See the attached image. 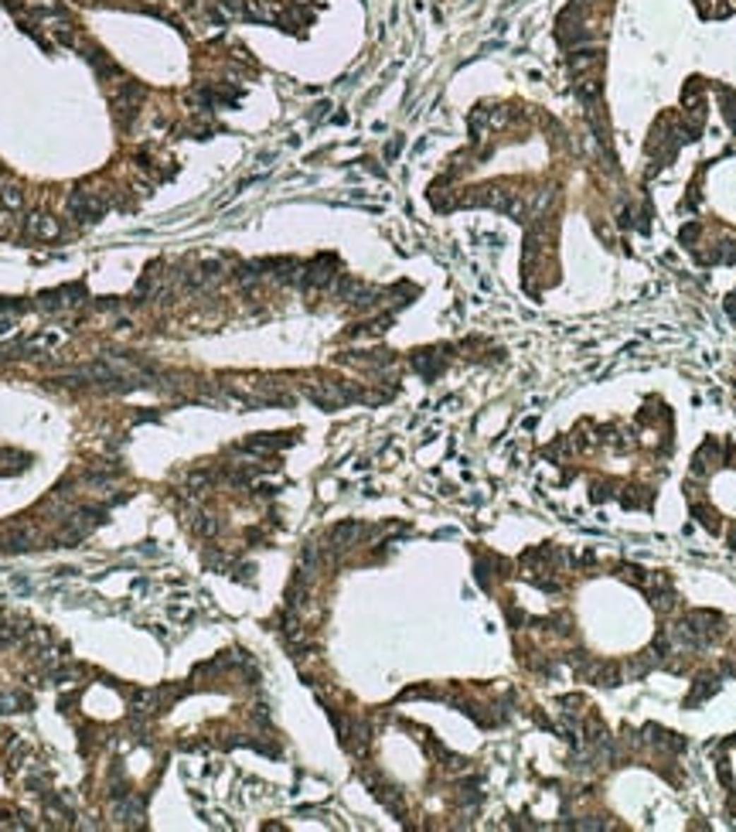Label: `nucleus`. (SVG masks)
I'll list each match as a JSON object with an SVG mask.
<instances>
[{
	"instance_id": "obj_4",
	"label": "nucleus",
	"mask_w": 736,
	"mask_h": 832,
	"mask_svg": "<svg viewBox=\"0 0 736 832\" xmlns=\"http://www.w3.org/2000/svg\"><path fill=\"white\" fill-rule=\"evenodd\" d=\"M59 222L52 218V215H31L28 218V235H35V239H41V242H48V239H59Z\"/></svg>"
},
{
	"instance_id": "obj_6",
	"label": "nucleus",
	"mask_w": 736,
	"mask_h": 832,
	"mask_svg": "<svg viewBox=\"0 0 736 832\" xmlns=\"http://www.w3.org/2000/svg\"><path fill=\"white\" fill-rule=\"evenodd\" d=\"M719 686H723L719 679H699V686L692 689V696H689V706H699L702 699H709L719 689Z\"/></svg>"
},
{
	"instance_id": "obj_7",
	"label": "nucleus",
	"mask_w": 736,
	"mask_h": 832,
	"mask_svg": "<svg viewBox=\"0 0 736 832\" xmlns=\"http://www.w3.org/2000/svg\"><path fill=\"white\" fill-rule=\"evenodd\" d=\"M412 365L420 368L427 379H433V375L440 372V358H437V355H429V351H420V355H412Z\"/></svg>"
},
{
	"instance_id": "obj_1",
	"label": "nucleus",
	"mask_w": 736,
	"mask_h": 832,
	"mask_svg": "<svg viewBox=\"0 0 736 832\" xmlns=\"http://www.w3.org/2000/svg\"><path fill=\"white\" fill-rule=\"evenodd\" d=\"M82 297H85V291H82V283H69V287H59V291H44L38 297V307L41 310H61V307H72V304H82Z\"/></svg>"
},
{
	"instance_id": "obj_10",
	"label": "nucleus",
	"mask_w": 736,
	"mask_h": 832,
	"mask_svg": "<svg viewBox=\"0 0 736 832\" xmlns=\"http://www.w3.org/2000/svg\"><path fill=\"white\" fill-rule=\"evenodd\" d=\"M191 529L198 532V536H212L215 529H218V522H215V519H208V515H198V519L191 522Z\"/></svg>"
},
{
	"instance_id": "obj_8",
	"label": "nucleus",
	"mask_w": 736,
	"mask_h": 832,
	"mask_svg": "<svg viewBox=\"0 0 736 832\" xmlns=\"http://www.w3.org/2000/svg\"><path fill=\"white\" fill-rule=\"evenodd\" d=\"M24 706H31L28 696H20V693H0V713H20Z\"/></svg>"
},
{
	"instance_id": "obj_3",
	"label": "nucleus",
	"mask_w": 736,
	"mask_h": 832,
	"mask_svg": "<svg viewBox=\"0 0 736 832\" xmlns=\"http://www.w3.org/2000/svg\"><path fill=\"white\" fill-rule=\"evenodd\" d=\"M69 205H72L76 218H82V222H96V218H102V212H106V201L96 198V194H89V192H76L69 198Z\"/></svg>"
},
{
	"instance_id": "obj_2",
	"label": "nucleus",
	"mask_w": 736,
	"mask_h": 832,
	"mask_svg": "<svg viewBox=\"0 0 736 832\" xmlns=\"http://www.w3.org/2000/svg\"><path fill=\"white\" fill-rule=\"evenodd\" d=\"M143 96H147V89L140 86V82H119V89L113 93V110H117L119 117H133L136 110H140V102H143Z\"/></svg>"
},
{
	"instance_id": "obj_9",
	"label": "nucleus",
	"mask_w": 736,
	"mask_h": 832,
	"mask_svg": "<svg viewBox=\"0 0 736 832\" xmlns=\"http://www.w3.org/2000/svg\"><path fill=\"white\" fill-rule=\"evenodd\" d=\"M0 205H4V209H11V212H18L20 205H24V194H20V188H14V184L0 188Z\"/></svg>"
},
{
	"instance_id": "obj_5",
	"label": "nucleus",
	"mask_w": 736,
	"mask_h": 832,
	"mask_svg": "<svg viewBox=\"0 0 736 832\" xmlns=\"http://www.w3.org/2000/svg\"><path fill=\"white\" fill-rule=\"evenodd\" d=\"M362 532H365V529H362L358 522H341V525H334V529H331V542H334L338 549H345V546H351Z\"/></svg>"
}]
</instances>
